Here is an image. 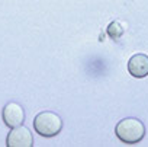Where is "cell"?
<instances>
[{
  "label": "cell",
  "mask_w": 148,
  "mask_h": 147,
  "mask_svg": "<svg viewBox=\"0 0 148 147\" xmlns=\"http://www.w3.org/2000/svg\"><path fill=\"white\" fill-rule=\"evenodd\" d=\"M145 133L147 130H145L144 122L134 117L121 119L115 127L116 137L125 144H136L142 141L145 137Z\"/></svg>",
  "instance_id": "1"
},
{
  "label": "cell",
  "mask_w": 148,
  "mask_h": 147,
  "mask_svg": "<svg viewBox=\"0 0 148 147\" xmlns=\"http://www.w3.org/2000/svg\"><path fill=\"white\" fill-rule=\"evenodd\" d=\"M8 147H32L34 146V135L31 130L25 125H18L10 130L6 138Z\"/></svg>",
  "instance_id": "3"
},
{
  "label": "cell",
  "mask_w": 148,
  "mask_h": 147,
  "mask_svg": "<svg viewBox=\"0 0 148 147\" xmlns=\"http://www.w3.org/2000/svg\"><path fill=\"white\" fill-rule=\"evenodd\" d=\"M128 71L136 79H144L148 76V55L147 54H135L128 61Z\"/></svg>",
  "instance_id": "5"
},
{
  "label": "cell",
  "mask_w": 148,
  "mask_h": 147,
  "mask_svg": "<svg viewBox=\"0 0 148 147\" xmlns=\"http://www.w3.org/2000/svg\"><path fill=\"white\" fill-rule=\"evenodd\" d=\"M2 117L5 121V125H8L9 128L22 125L25 121V111L22 108V105H19L18 102H9L5 105L3 111H2Z\"/></svg>",
  "instance_id": "4"
},
{
  "label": "cell",
  "mask_w": 148,
  "mask_h": 147,
  "mask_svg": "<svg viewBox=\"0 0 148 147\" xmlns=\"http://www.w3.org/2000/svg\"><path fill=\"white\" fill-rule=\"evenodd\" d=\"M34 128L35 131L42 137H54L61 133L62 130V119L58 114L52 111H44L39 112L34 119Z\"/></svg>",
  "instance_id": "2"
},
{
  "label": "cell",
  "mask_w": 148,
  "mask_h": 147,
  "mask_svg": "<svg viewBox=\"0 0 148 147\" xmlns=\"http://www.w3.org/2000/svg\"><path fill=\"white\" fill-rule=\"evenodd\" d=\"M122 34H123V28H122V25L119 23V22H112L109 26H108V35L112 38V39H118V38H121L122 37Z\"/></svg>",
  "instance_id": "6"
}]
</instances>
